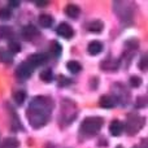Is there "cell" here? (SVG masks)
Masks as SVG:
<instances>
[{"instance_id": "6da1fadb", "label": "cell", "mask_w": 148, "mask_h": 148, "mask_svg": "<svg viewBox=\"0 0 148 148\" xmlns=\"http://www.w3.org/2000/svg\"><path fill=\"white\" fill-rule=\"evenodd\" d=\"M53 103L48 96H35L31 99L26 110L29 123L33 129H40L47 125L51 118Z\"/></svg>"}, {"instance_id": "7a4b0ae2", "label": "cell", "mask_w": 148, "mask_h": 148, "mask_svg": "<svg viewBox=\"0 0 148 148\" xmlns=\"http://www.w3.org/2000/svg\"><path fill=\"white\" fill-rule=\"evenodd\" d=\"M103 125H104V121L101 117H87L81 123V134L87 136L95 135L100 131Z\"/></svg>"}, {"instance_id": "3957f363", "label": "cell", "mask_w": 148, "mask_h": 148, "mask_svg": "<svg viewBox=\"0 0 148 148\" xmlns=\"http://www.w3.org/2000/svg\"><path fill=\"white\" fill-rule=\"evenodd\" d=\"M61 118H64L62 123L69 125L77 118V105L70 100H62L61 105Z\"/></svg>"}, {"instance_id": "277c9868", "label": "cell", "mask_w": 148, "mask_h": 148, "mask_svg": "<svg viewBox=\"0 0 148 148\" xmlns=\"http://www.w3.org/2000/svg\"><path fill=\"white\" fill-rule=\"evenodd\" d=\"M143 125H144V118L131 113L127 117V120H126V133L129 135H134L143 127Z\"/></svg>"}, {"instance_id": "5b68a950", "label": "cell", "mask_w": 148, "mask_h": 148, "mask_svg": "<svg viewBox=\"0 0 148 148\" xmlns=\"http://www.w3.org/2000/svg\"><path fill=\"white\" fill-rule=\"evenodd\" d=\"M131 4L130 3H114V12L116 14L120 16V18L122 20V22H131L133 20V10L130 9Z\"/></svg>"}, {"instance_id": "8992f818", "label": "cell", "mask_w": 148, "mask_h": 148, "mask_svg": "<svg viewBox=\"0 0 148 148\" xmlns=\"http://www.w3.org/2000/svg\"><path fill=\"white\" fill-rule=\"evenodd\" d=\"M33 70H34V68L31 66L27 61L21 62V64L17 66V69H16V75H17L20 79H27L31 77Z\"/></svg>"}, {"instance_id": "52a82bcc", "label": "cell", "mask_w": 148, "mask_h": 148, "mask_svg": "<svg viewBox=\"0 0 148 148\" xmlns=\"http://www.w3.org/2000/svg\"><path fill=\"white\" fill-rule=\"evenodd\" d=\"M47 61H48V56H47L46 53H42V52L31 55V56H29V59H27V62L33 68L42 66V65H44Z\"/></svg>"}, {"instance_id": "ba28073f", "label": "cell", "mask_w": 148, "mask_h": 148, "mask_svg": "<svg viewBox=\"0 0 148 148\" xmlns=\"http://www.w3.org/2000/svg\"><path fill=\"white\" fill-rule=\"evenodd\" d=\"M57 34H59L60 36H62V38L65 39H70L74 36V30L73 27L69 25V23H60L59 26H57Z\"/></svg>"}, {"instance_id": "9c48e42d", "label": "cell", "mask_w": 148, "mask_h": 148, "mask_svg": "<svg viewBox=\"0 0 148 148\" xmlns=\"http://www.w3.org/2000/svg\"><path fill=\"white\" fill-rule=\"evenodd\" d=\"M99 104L101 108H105V109H110V108H114L116 105L118 104L116 97L113 95H104V96L100 97Z\"/></svg>"}, {"instance_id": "30bf717a", "label": "cell", "mask_w": 148, "mask_h": 148, "mask_svg": "<svg viewBox=\"0 0 148 148\" xmlns=\"http://www.w3.org/2000/svg\"><path fill=\"white\" fill-rule=\"evenodd\" d=\"M22 35H23V38L25 39L31 40V39H34L35 36L39 35V31L34 25H26L25 27L22 29Z\"/></svg>"}, {"instance_id": "8fae6325", "label": "cell", "mask_w": 148, "mask_h": 148, "mask_svg": "<svg viewBox=\"0 0 148 148\" xmlns=\"http://www.w3.org/2000/svg\"><path fill=\"white\" fill-rule=\"evenodd\" d=\"M123 131V123L120 120H113L109 125V133L113 136H120Z\"/></svg>"}, {"instance_id": "7c38bea8", "label": "cell", "mask_w": 148, "mask_h": 148, "mask_svg": "<svg viewBox=\"0 0 148 148\" xmlns=\"http://www.w3.org/2000/svg\"><path fill=\"white\" fill-rule=\"evenodd\" d=\"M87 51H88V53L91 56H96V55H99L103 51V44L97 40H92L88 44V47H87Z\"/></svg>"}, {"instance_id": "4fadbf2b", "label": "cell", "mask_w": 148, "mask_h": 148, "mask_svg": "<svg viewBox=\"0 0 148 148\" xmlns=\"http://www.w3.org/2000/svg\"><path fill=\"white\" fill-rule=\"evenodd\" d=\"M103 27H104V25H103L101 21L99 20H95V21H91V22L87 25V30L90 31V33H101L103 31Z\"/></svg>"}, {"instance_id": "5bb4252c", "label": "cell", "mask_w": 148, "mask_h": 148, "mask_svg": "<svg viewBox=\"0 0 148 148\" xmlns=\"http://www.w3.org/2000/svg\"><path fill=\"white\" fill-rule=\"evenodd\" d=\"M65 13H66V16H69L70 18H77L79 16V13H81V9H79V7L75 4H68L66 7H65Z\"/></svg>"}, {"instance_id": "9a60e30c", "label": "cell", "mask_w": 148, "mask_h": 148, "mask_svg": "<svg viewBox=\"0 0 148 148\" xmlns=\"http://www.w3.org/2000/svg\"><path fill=\"white\" fill-rule=\"evenodd\" d=\"M18 146H20V142L16 138H7L0 144V148H18Z\"/></svg>"}, {"instance_id": "2e32d148", "label": "cell", "mask_w": 148, "mask_h": 148, "mask_svg": "<svg viewBox=\"0 0 148 148\" xmlns=\"http://www.w3.org/2000/svg\"><path fill=\"white\" fill-rule=\"evenodd\" d=\"M39 23H40L43 27H51L52 23H53V18H52V16L43 13V14L39 16Z\"/></svg>"}, {"instance_id": "e0dca14e", "label": "cell", "mask_w": 148, "mask_h": 148, "mask_svg": "<svg viewBox=\"0 0 148 148\" xmlns=\"http://www.w3.org/2000/svg\"><path fill=\"white\" fill-rule=\"evenodd\" d=\"M13 99H14V101H16V104L17 105H22L23 101L26 100V92L23 91V90H18V91L14 92Z\"/></svg>"}, {"instance_id": "ac0fdd59", "label": "cell", "mask_w": 148, "mask_h": 148, "mask_svg": "<svg viewBox=\"0 0 148 148\" xmlns=\"http://www.w3.org/2000/svg\"><path fill=\"white\" fill-rule=\"evenodd\" d=\"M66 68H68V70H69L70 73H73V74H77V73H79L82 70V65L79 64L78 61H68V64H66Z\"/></svg>"}, {"instance_id": "d6986e66", "label": "cell", "mask_w": 148, "mask_h": 148, "mask_svg": "<svg viewBox=\"0 0 148 148\" xmlns=\"http://www.w3.org/2000/svg\"><path fill=\"white\" fill-rule=\"evenodd\" d=\"M39 77H40V79L42 81H44V82H52L53 81V78H55V75H53V73H52L51 69L43 70V72L39 74Z\"/></svg>"}, {"instance_id": "ffe728a7", "label": "cell", "mask_w": 148, "mask_h": 148, "mask_svg": "<svg viewBox=\"0 0 148 148\" xmlns=\"http://www.w3.org/2000/svg\"><path fill=\"white\" fill-rule=\"evenodd\" d=\"M8 48H9V53L10 55H14V53H18V52L21 51V46H20V43L18 42H10L9 44H8Z\"/></svg>"}, {"instance_id": "44dd1931", "label": "cell", "mask_w": 148, "mask_h": 148, "mask_svg": "<svg viewBox=\"0 0 148 148\" xmlns=\"http://www.w3.org/2000/svg\"><path fill=\"white\" fill-rule=\"evenodd\" d=\"M13 59V55H10L8 51H4V49H0V60L5 64H9Z\"/></svg>"}, {"instance_id": "7402d4cb", "label": "cell", "mask_w": 148, "mask_h": 148, "mask_svg": "<svg viewBox=\"0 0 148 148\" xmlns=\"http://www.w3.org/2000/svg\"><path fill=\"white\" fill-rule=\"evenodd\" d=\"M61 46H60L59 43H57V42H53V43H52V46H51V53L55 57H59L60 55H61Z\"/></svg>"}, {"instance_id": "603a6c76", "label": "cell", "mask_w": 148, "mask_h": 148, "mask_svg": "<svg viewBox=\"0 0 148 148\" xmlns=\"http://www.w3.org/2000/svg\"><path fill=\"white\" fill-rule=\"evenodd\" d=\"M10 16H12V10L9 8H1L0 9V20H3V21L9 20Z\"/></svg>"}, {"instance_id": "cb8c5ba5", "label": "cell", "mask_w": 148, "mask_h": 148, "mask_svg": "<svg viewBox=\"0 0 148 148\" xmlns=\"http://www.w3.org/2000/svg\"><path fill=\"white\" fill-rule=\"evenodd\" d=\"M12 35V29L8 26H0V38H9Z\"/></svg>"}, {"instance_id": "d4e9b609", "label": "cell", "mask_w": 148, "mask_h": 148, "mask_svg": "<svg viewBox=\"0 0 148 148\" xmlns=\"http://www.w3.org/2000/svg\"><path fill=\"white\" fill-rule=\"evenodd\" d=\"M129 83H130L131 87H139L142 84V78L138 75H133L130 78V81H129Z\"/></svg>"}, {"instance_id": "484cf974", "label": "cell", "mask_w": 148, "mask_h": 148, "mask_svg": "<svg viewBox=\"0 0 148 148\" xmlns=\"http://www.w3.org/2000/svg\"><path fill=\"white\" fill-rule=\"evenodd\" d=\"M69 83H70V79H68V78H65V77H59V84L61 87H64V86H69Z\"/></svg>"}, {"instance_id": "4316f807", "label": "cell", "mask_w": 148, "mask_h": 148, "mask_svg": "<svg viewBox=\"0 0 148 148\" xmlns=\"http://www.w3.org/2000/svg\"><path fill=\"white\" fill-rule=\"evenodd\" d=\"M146 65H147V56L144 55V56L142 57V60H140V64H139V66H140L142 70H146Z\"/></svg>"}, {"instance_id": "83f0119b", "label": "cell", "mask_w": 148, "mask_h": 148, "mask_svg": "<svg viewBox=\"0 0 148 148\" xmlns=\"http://www.w3.org/2000/svg\"><path fill=\"white\" fill-rule=\"evenodd\" d=\"M9 5H10V7H18V5H20V3H17V1H10Z\"/></svg>"}, {"instance_id": "f1b7e54d", "label": "cell", "mask_w": 148, "mask_h": 148, "mask_svg": "<svg viewBox=\"0 0 148 148\" xmlns=\"http://www.w3.org/2000/svg\"><path fill=\"white\" fill-rule=\"evenodd\" d=\"M144 142H146V140H143V146H134L133 148H147L146 146H144Z\"/></svg>"}, {"instance_id": "f546056e", "label": "cell", "mask_w": 148, "mask_h": 148, "mask_svg": "<svg viewBox=\"0 0 148 148\" xmlns=\"http://www.w3.org/2000/svg\"><path fill=\"white\" fill-rule=\"evenodd\" d=\"M47 148H55V146H52V144H48V146H47Z\"/></svg>"}, {"instance_id": "4dcf8cb0", "label": "cell", "mask_w": 148, "mask_h": 148, "mask_svg": "<svg viewBox=\"0 0 148 148\" xmlns=\"http://www.w3.org/2000/svg\"><path fill=\"white\" fill-rule=\"evenodd\" d=\"M117 148H123L122 146H117Z\"/></svg>"}]
</instances>
